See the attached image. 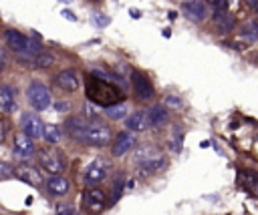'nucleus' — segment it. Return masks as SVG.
Masks as SVG:
<instances>
[{
	"label": "nucleus",
	"mask_w": 258,
	"mask_h": 215,
	"mask_svg": "<svg viewBox=\"0 0 258 215\" xmlns=\"http://www.w3.org/2000/svg\"><path fill=\"white\" fill-rule=\"evenodd\" d=\"M14 177L20 179V181H24V183H28V185H32V187H38L40 185V173L34 167L24 165V163L18 165V167H14Z\"/></svg>",
	"instance_id": "f8f14e48"
},
{
	"label": "nucleus",
	"mask_w": 258,
	"mask_h": 215,
	"mask_svg": "<svg viewBox=\"0 0 258 215\" xmlns=\"http://www.w3.org/2000/svg\"><path fill=\"white\" fill-rule=\"evenodd\" d=\"M240 34H242V38L244 40H248V42H254L256 38H258V22H246V24H242V28H240Z\"/></svg>",
	"instance_id": "b1692460"
},
{
	"label": "nucleus",
	"mask_w": 258,
	"mask_h": 215,
	"mask_svg": "<svg viewBox=\"0 0 258 215\" xmlns=\"http://www.w3.org/2000/svg\"><path fill=\"white\" fill-rule=\"evenodd\" d=\"M87 127H89V123H87L83 117H69V119H67V125H64L67 133H69L73 139L81 141V143H83V139H85Z\"/></svg>",
	"instance_id": "ddd939ff"
},
{
	"label": "nucleus",
	"mask_w": 258,
	"mask_h": 215,
	"mask_svg": "<svg viewBox=\"0 0 258 215\" xmlns=\"http://www.w3.org/2000/svg\"><path fill=\"white\" fill-rule=\"evenodd\" d=\"M256 195H258V193H256Z\"/></svg>",
	"instance_id": "ea45409f"
},
{
	"label": "nucleus",
	"mask_w": 258,
	"mask_h": 215,
	"mask_svg": "<svg viewBox=\"0 0 258 215\" xmlns=\"http://www.w3.org/2000/svg\"><path fill=\"white\" fill-rule=\"evenodd\" d=\"M107 175H109V163L105 159H93L85 169L83 181L87 187H97L107 179Z\"/></svg>",
	"instance_id": "7ed1b4c3"
},
{
	"label": "nucleus",
	"mask_w": 258,
	"mask_h": 215,
	"mask_svg": "<svg viewBox=\"0 0 258 215\" xmlns=\"http://www.w3.org/2000/svg\"><path fill=\"white\" fill-rule=\"evenodd\" d=\"M137 145V139L133 133H127V131H121L115 139H113V145H111V155L113 157H121L125 153H129L133 147Z\"/></svg>",
	"instance_id": "6e6552de"
},
{
	"label": "nucleus",
	"mask_w": 258,
	"mask_h": 215,
	"mask_svg": "<svg viewBox=\"0 0 258 215\" xmlns=\"http://www.w3.org/2000/svg\"><path fill=\"white\" fill-rule=\"evenodd\" d=\"M60 129L56 127V125H44V141L46 143H50V145H54V143H58L60 141Z\"/></svg>",
	"instance_id": "a878e982"
},
{
	"label": "nucleus",
	"mask_w": 258,
	"mask_h": 215,
	"mask_svg": "<svg viewBox=\"0 0 258 215\" xmlns=\"http://www.w3.org/2000/svg\"><path fill=\"white\" fill-rule=\"evenodd\" d=\"M238 183L248 193H252V195L258 193V173H254V171H238Z\"/></svg>",
	"instance_id": "a211bd4d"
},
{
	"label": "nucleus",
	"mask_w": 258,
	"mask_h": 215,
	"mask_svg": "<svg viewBox=\"0 0 258 215\" xmlns=\"http://www.w3.org/2000/svg\"><path fill=\"white\" fill-rule=\"evenodd\" d=\"M14 153H16L18 157H22V159L30 157V155L34 153V143H32V139H30L28 135H24V133H16V137H14Z\"/></svg>",
	"instance_id": "dca6fc26"
},
{
	"label": "nucleus",
	"mask_w": 258,
	"mask_h": 215,
	"mask_svg": "<svg viewBox=\"0 0 258 215\" xmlns=\"http://www.w3.org/2000/svg\"><path fill=\"white\" fill-rule=\"evenodd\" d=\"M4 62H6V52H4V48L0 46V68L4 66Z\"/></svg>",
	"instance_id": "c9c22d12"
},
{
	"label": "nucleus",
	"mask_w": 258,
	"mask_h": 215,
	"mask_svg": "<svg viewBox=\"0 0 258 215\" xmlns=\"http://www.w3.org/2000/svg\"><path fill=\"white\" fill-rule=\"evenodd\" d=\"M181 12L191 22H202L206 18V4L202 0H183L181 2Z\"/></svg>",
	"instance_id": "9d476101"
},
{
	"label": "nucleus",
	"mask_w": 258,
	"mask_h": 215,
	"mask_svg": "<svg viewBox=\"0 0 258 215\" xmlns=\"http://www.w3.org/2000/svg\"><path fill=\"white\" fill-rule=\"evenodd\" d=\"M127 115V106L123 104V102H119V104H113V106H107L105 109V117L107 119H111V121H119V119H123Z\"/></svg>",
	"instance_id": "393cba45"
},
{
	"label": "nucleus",
	"mask_w": 258,
	"mask_h": 215,
	"mask_svg": "<svg viewBox=\"0 0 258 215\" xmlns=\"http://www.w3.org/2000/svg\"><path fill=\"white\" fill-rule=\"evenodd\" d=\"M157 157H161V155L157 153L155 147H149V145L139 147L137 153H135V165H137V167H139V165H145V163H149V161H153V159H157Z\"/></svg>",
	"instance_id": "4be33fe9"
},
{
	"label": "nucleus",
	"mask_w": 258,
	"mask_h": 215,
	"mask_svg": "<svg viewBox=\"0 0 258 215\" xmlns=\"http://www.w3.org/2000/svg\"><path fill=\"white\" fill-rule=\"evenodd\" d=\"M111 141V129L107 127V125H103V123H89V127H87V131H85V139H83V143H87V145H93V147H103V145H107Z\"/></svg>",
	"instance_id": "39448f33"
},
{
	"label": "nucleus",
	"mask_w": 258,
	"mask_h": 215,
	"mask_svg": "<svg viewBox=\"0 0 258 215\" xmlns=\"http://www.w3.org/2000/svg\"><path fill=\"white\" fill-rule=\"evenodd\" d=\"M129 14H131L133 18H139V16H141V12H139V10H135V8H131V10H129Z\"/></svg>",
	"instance_id": "4c0bfd02"
},
{
	"label": "nucleus",
	"mask_w": 258,
	"mask_h": 215,
	"mask_svg": "<svg viewBox=\"0 0 258 215\" xmlns=\"http://www.w3.org/2000/svg\"><path fill=\"white\" fill-rule=\"evenodd\" d=\"M56 215H77V209L75 207H60L58 211H56Z\"/></svg>",
	"instance_id": "473e14b6"
},
{
	"label": "nucleus",
	"mask_w": 258,
	"mask_h": 215,
	"mask_svg": "<svg viewBox=\"0 0 258 215\" xmlns=\"http://www.w3.org/2000/svg\"><path fill=\"white\" fill-rule=\"evenodd\" d=\"M83 113H85V119H91V123H97V111L95 106H91L89 102L83 106Z\"/></svg>",
	"instance_id": "c756f323"
},
{
	"label": "nucleus",
	"mask_w": 258,
	"mask_h": 215,
	"mask_svg": "<svg viewBox=\"0 0 258 215\" xmlns=\"http://www.w3.org/2000/svg\"><path fill=\"white\" fill-rule=\"evenodd\" d=\"M0 109L6 113L14 109V90L8 84H0Z\"/></svg>",
	"instance_id": "5701e85b"
},
{
	"label": "nucleus",
	"mask_w": 258,
	"mask_h": 215,
	"mask_svg": "<svg viewBox=\"0 0 258 215\" xmlns=\"http://www.w3.org/2000/svg\"><path fill=\"white\" fill-rule=\"evenodd\" d=\"M14 175V167L10 165V163H4V161H0V181H6V179H10Z\"/></svg>",
	"instance_id": "cd10ccee"
},
{
	"label": "nucleus",
	"mask_w": 258,
	"mask_h": 215,
	"mask_svg": "<svg viewBox=\"0 0 258 215\" xmlns=\"http://www.w3.org/2000/svg\"><path fill=\"white\" fill-rule=\"evenodd\" d=\"M246 4H248V8H252V10L258 12V0H246Z\"/></svg>",
	"instance_id": "f704fd0d"
},
{
	"label": "nucleus",
	"mask_w": 258,
	"mask_h": 215,
	"mask_svg": "<svg viewBox=\"0 0 258 215\" xmlns=\"http://www.w3.org/2000/svg\"><path fill=\"white\" fill-rule=\"evenodd\" d=\"M54 82L58 88H62L64 92H75L79 86H81V80H79V74L71 68L67 70H60L56 76H54Z\"/></svg>",
	"instance_id": "1a4fd4ad"
},
{
	"label": "nucleus",
	"mask_w": 258,
	"mask_h": 215,
	"mask_svg": "<svg viewBox=\"0 0 258 215\" xmlns=\"http://www.w3.org/2000/svg\"><path fill=\"white\" fill-rule=\"evenodd\" d=\"M22 133L30 139H40L44 135V125L36 115H24L22 117Z\"/></svg>",
	"instance_id": "9b49d317"
},
{
	"label": "nucleus",
	"mask_w": 258,
	"mask_h": 215,
	"mask_svg": "<svg viewBox=\"0 0 258 215\" xmlns=\"http://www.w3.org/2000/svg\"><path fill=\"white\" fill-rule=\"evenodd\" d=\"M147 115H149V125H151V127H161V125H165L167 119H169V113H167L165 106H161V104L151 106Z\"/></svg>",
	"instance_id": "412c9836"
},
{
	"label": "nucleus",
	"mask_w": 258,
	"mask_h": 215,
	"mask_svg": "<svg viewBox=\"0 0 258 215\" xmlns=\"http://www.w3.org/2000/svg\"><path fill=\"white\" fill-rule=\"evenodd\" d=\"M214 24L218 26V30H220V32L228 34V32H232V28H234L236 20H234V16H232L226 8H218V10L214 12Z\"/></svg>",
	"instance_id": "f3484780"
},
{
	"label": "nucleus",
	"mask_w": 258,
	"mask_h": 215,
	"mask_svg": "<svg viewBox=\"0 0 258 215\" xmlns=\"http://www.w3.org/2000/svg\"><path fill=\"white\" fill-rule=\"evenodd\" d=\"M125 125H127V129L133 131V133H143V131H147V127H149V115L143 113V111H137V113H133V115H129V117L125 119Z\"/></svg>",
	"instance_id": "2eb2a0df"
},
{
	"label": "nucleus",
	"mask_w": 258,
	"mask_h": 215,
	"mask_svg": "<svg viewBox=\"0 0 258 215\" xmlns=\"http://www.w3.org/2000/svg\"><path fill=\"white\" fill-rule=\"evenodd\" d=\"M85 92H87V98L103 109L107 106H113V104H119L123 100V90L119 86H115L113 82H107L105 78H99V76H93L91 72L87 74V82H85Z\"/></svg>",
	"instance_id": "f257e3e1"
},
{
	"label": "nucleus",
	"mask_w": 258,
	"mask_h": 215,
	"mask_svg": "<svg viewBox=\"0 0 258 215\" xmlns=\"http://www.w3.org/2000/svg\"><path fill=\"white\" fill-rule=\"evenodd\" d=\"M165 104H169V106H181V100H179L177 96L167 94V96H165Z\"/></svg>",
	"instance_id": "2f4dec72"
},
{
	"label": "nucleus",
	"mask_w": 258,
	"mask_h": 215,
	"mask_svg": "<svg viewBox=\"0 0 258 215\" xmlns=\"http://www.w3.org/2000/svg\"><path fill=\"white\" fill-rule=\"evenodd\" d=\"M46 189L52 195H64L69 191V179H64L62 175H50L46 179Z\"/></svg>",
	"instance_id": "aec40b11"
},
{
	"label": "nucleus",
	"mask_w": 258,
	"mask_h": 215,
	"mask_svg": "<svg viewBox=\"0 0 258 215\" xmlns=\"http://www.w3.org/2000/svg\"><path fill=\"white\" fill-rule=\"evenodd\" d=\"M131 82H133V90H135V96L139 98V100H143V102H147V100H151L153 98V84L149 82V78L145 76V74H141V72H137V70H133L131 72Z\"/></svg>",
	"instance_id": "0eeeda50"
},
{
	"label": "nucleus",
	"mask_w": 258,
	"mask_h": 215,
	"mask_svg": "<svg viewBox=\"0 0 258 215\" xmlns=\"http://www.w3.org/2000/svg\"><path fill=\"white\" fill-rule=\"evenodd\" d=\"M206 2H210V4H214V6H220V8H222V4H224L226 0H206Z\"/></svg>",
	"instance_id": "e433bc0d"
},
{
	"label": "nucleus",
	"mask_w": 258,
	"mask_h": 215,
	"mask_svg": "<svg viewBox=\"0 0 258 215\" xmlns=\"http://www.w3.org/2000/svg\"><path fill=\"white\" fill-rule=\"evenodd\" d=\"M26 96H28V102H30V106L34 111H44L50 104V92H48V88L40 80H32L28 84Z\"/></svg>",
	"instance_id": "20e7f679"
},
{
	"label": "nucleus",
	"mask_w": 258,
	"mask_h": 215,
	"mask_svg": "<svg viewBox=\"0 0 258 215\" xmlns=\"http://www.w3.org/2000/svg\"><path fill=\"white\" fill-rule=\"evenodd\" d=\"M52 54H48V52H40L34 60H32V66L34 68H46V66H50L52 64Z\"/></svg>",
	"instance_id": "bb28decb"
},
{
	"label": "nucleus",
	"mask_w": 258,
	"mask_h": 215,
	"mask_svg": "<svg viewBox=\"0 0 258 215\" xmlns=\"http://www.w3.org/2000/svg\"><path fill=\"white\" fill-rule=\"evenodd\" d=\"M107 205V197L101 189L97 187H89L85 193H83V207L89 215H99Z\"/></svg>",
	"instance_id": "423d86ee"
},
{
	"label": "nucleus",
	"mask_w": 258,
	"mask_h": 215,
	"mask_svg": "<svg viewBox=\"0 0 258 215\" xmlns=\"http://www.w3.org/2000/svg\"><path fill=\"white\" fill-rule=\"evenodd\" d=\"M167 18H169V20H173V18H175V12H173V10H171V12H167Z\"/></svg>",
	"instance_id": "58836bf2"
},
{
	"label": "nucleus",
	"mask_w": 258,
	"mask_h": 215,
	"mask_svg": "<svg viewBox=\"0 0 258 215\" xmlns=\"http://www.w3.org/2000/svg\"><path fill=\"white\" fill-rule=\"evenodd\" d=\"M109 22H111V18H109L107 14H101V12H97V14H95V24H97V26H101V28H103V26H107Z\"/></svg>",
	"instance_id": "7c9ffc66"
},
{
	"label": "nucleus",
	"mask_w": 258,
	"mask_h": 215,
	"mask_svg": "<svg viewBox=\"0 0 258 215\" xmlns=\"http://www.w3.org/2000/svg\"><path fill=\"white\" fill-rule=\"evenodd\" d=\"M38 161H40V167L50 173V175H60L67 167V159L60 151H56L54 147H46L38 153Z\"/></svg>",
	"instance_id": "f03ea898"
},
{
	"label": "nucleus",
	"mask_w": 258,
	"mask_h": 215,
	"mask_svg": "<svg viewBox=\"0 0 258 215\" xmlns=\"http://www.w3.org/2000/svg\"><path fill=\"white\" fill-rule=\"evenodd\" d=\"M62 16H64V18H67V20H73V22H75V20H77V16H75V14H73V12H71V10H62Z\"/></svg>",
	"instance_id": "72a5a7b5"
},
{
	"label": "nucleus",
	"mask_w": 258,
	"mask_h": 215,
	"mask_svg": "<svg viewBox=\"0 0 258 215\" xmlns=\"http://www.w3.org/2000/svg\"><path fill=\"white\" fill-rule=\"evenodd\" d=\"M165 165H167V161H165V157L161 155V157H157V159H153V161H149V163H145V165H139V167H137V175H139V177H149V175L159 173L161 169H165Z\"/></svg>",
	"instance_id": "6ab92c4d"
},
{
	"label": "nucleus",
	"mask_w": 258,
	"mask_h": 215,
	"mask_svg": "<svg viewBox=\"0 0 258 215\" xmlns=\"http://www.w3.org/2000/svg\"><path fill=\"white\" fill-rule=\"evenodd\" d=\"M4 38H6V44H8V48H10V50H14V52H18V54H22V52H24L28 38H26L22 32H18V30L10 28V30H6V32H4Z\"/></svg>",
	"instance_id": "4468645a"
},
{
	"label": "nucleus",
	"mask_w": 258,
	"mask_h": 215,
	"mask_svg": "<svg viewBox=\"0 0 258 215\" xmlns=\"http://www.w3.org/2000/svg\"><path fill=\"white\" fill-rule=\"evenodd\" d=\"M121 191H123V177H117L115 185H113V195H111V203H115L119 197H121Z\"/></svg>",
	"instance_id": "c85d7f7f"
}]
</instances>
